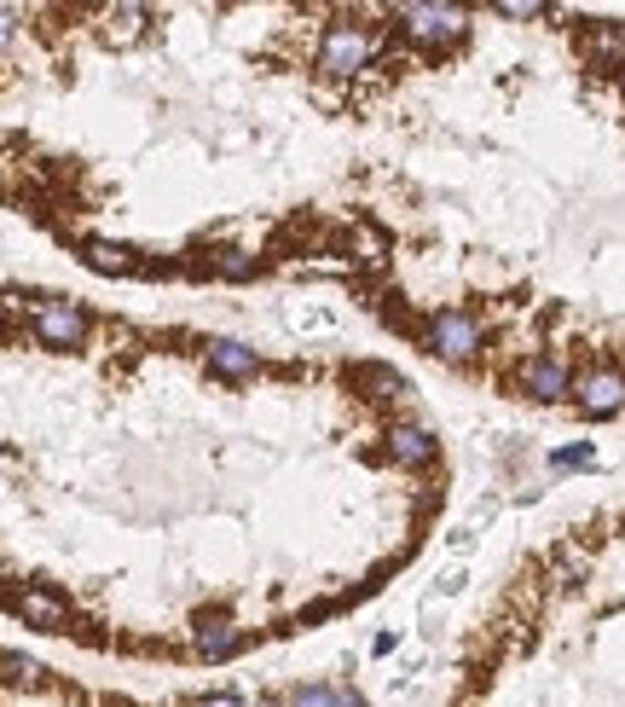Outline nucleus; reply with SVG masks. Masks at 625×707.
I'll return each instance as SVG.
<instances>
[{"mask_svg":"<svg viewBox=\"0 0 625 707\" xmlns=\"http://www.w3.org/2000/svg\"><path fill=\"white\" fill-rule=\"evenodd\" d=\"M429 348L440 354V360H469V354L481 348V325L469 319V314H458V308H447V314H434L429 319Z\"/></svg>","mask_w":625,"mask_h":707,"instance_id":"3","label":"nucleus"},{"mask_svg":"<svg viewBox=\"0 0 625 707\" xmlns=\"http://www.w3.org/2000/svg\"><path fill=\"white\" fill-rule=\"evenodd\" d=\"M354 383L371 389V400H406L411 395V383L400 371H388V366H354Z\"/></svg>","mask_w":625,"mask_h":707,"instance_id":"10","label":"nucleus"},{"mask_svg":"<svg viewBox=\"0 0 625 707\" xmlns=\"http://www.w3.org/2000/svg\"><path fill=\"white\" fill-rule=\"evenodd\" d=\"M434 436H429V429L423 423H395V429H388V459H395V464H406V470H423V464H434Z\"/></svg>","mask_w":625,"mask_h":707,"instance_id":"7","label":"nucleus"},{"mask_svg":"<svg viewBox=\"0 0 625 707\" xmlns=\"http://www.w3.org/2000/svg\"><path fill=\"white\" fill-rule=\"evenodd\" d=\"M244 649V633H232V626H203L197 633V655L203 662H226V655Z\"/></svg>","mask_w":625,"mask_h":707,"instance_id":"13","label":"nucleus"},{"mask_svg":"<svg viewBox=\"0 0 625 707\" xmlns=\"http://www.w3.org/2000/svg\"><path fill=\"white\" fill-rule=\"evenodd\" d=\"M88 262H93L99 273H111V279H122V273H140L134 249H122V244H104V238H93V244H88Z\"/></svg>","mask_w":625,"mask_h":707,"instance_id":"12","label":"nucleus"},{"mask_svg":"<svg viewBox=\"0 0 625 707\" xmlns=\"http://www.w3.org/2000/svg\"><path fill=\"white\" fill-rule=\"evenodd\" d=\"M434 592H440V597H452V592H463V568H452V574H440V580H434Z\"/></svg>","mask_w":625,"mask_h":707,"instance_id":"22","label":"nucleus"},{"mask_svg":"<svg viewBox=\"0 0 625 707\" xmlns=\"http://www.w3.org/2000/svg\"><path fill=\"white\" fill-rule=\"evenodd\" d=\"M521 389L533 400H562V395H573V371L562 360H551V354H533V360H521Z\"/></svg>","mask_w":625,"mask_h":707,"instance_id":"5","label":"nucleus"},{"mask_svg":"<svg viewBox=\"0 0 625 707\" xmlns=\"http://www.w3.org/2000/svg\"><path fill=\"white\" fill-rule=\"evenodd\" d=\"M573 400H580V412L591 418H614L625 412V377L619 371H585V377H573Z\"/></svg>","mask_w":625,"mask_h":707,"instance_id":"4","label":"nucleus"},{"mask_svg":"<svg viewBox=\"0 0 625 707\" xmlns=\"http://www.w3.org/2000/svg\"><path fill=\"white\" fill-rule=\"evenodd\" d=\"M336 707H365V696H354V690H342V696H336Z\"/></svg>","mask_w":625,"mask_h":707,"instance_id":"23","label":"nucleus"},{"mask_svg":"<svg viewBox=\"0 0 625 707\" xmlns=\"http://www.w3.org/2000/svg\"><path fill=\"white\" fill-rule=\"evenodd\" d=\"M208 366L238 383V377H255V371H260V354H255L249 342H215V348H208Z\"/></svg>","mask_w":625,"mask_h":707,"instance_id":"9","label":"nucleus"},{"mask_svg":"<svg viewBox=\"0 0 625 707\" xmlns=\"http://www.w3.org/2000/svg\"><path fill=\"white\" fill-rule=\"evenodd\" d=\"M215 273H226V279H249L255 262L244 256V249H226V256H215Z\"/></svg>","mask_w":625,"mask_h":707,"instance_id":"17","label":"nucleus"},{"mask_svg":"<svg viewBox=\"0 0 625 707\" xmlns=\"http://www.w3.org/2000/svg\"><path fill=\"white\" fill-rule=\"evenodd\" d=\"M7 603L23 615V621H35L47 626V633H64L70 626V609H64V597H52V592H35V586H23V592H7Z\"/></svg>","mask_w":625,"mask_h":707,"instance_id":"8","label":"nucleus"},{"mask_svg":"<svg viewBox=\"0 0 625 707\" xmlns=\"http://www.w3.org/2000/svg\"><path fill=\"white\" fill-rule=\"evenodd\" d=\"M591 464V447H562L551 452V470H585Z\"/></svg>","mask_w":625,"mask_h":707,"instance_id":"18","label":"nucleus"},{"mask_svg":"<svg viewBox=\"0 0 625 707\" xmlns=\"http://www.w3.org/2000/svg\"><path fill=\"white\" fill-rule=\"evenodd\" d=\"M336 696H342L336 685H307V690H296L284 707H336Z\"/></svg>","mask_w":625,"mask_h":707,"instance_id":"16","label":"nucleus"},{"mask_svg":"<svg viewBox=\"0 0 625 707\" xmlns=\"http://www.w3.org/2000/svg\"><path fill=\"white\" fill-rule=\"evenodd\" d=\"M35 337L52 342V348H75L88 337V314L82 308H64V301H52V308L35 314Z\"/></svg>","mask_w":625,"mask_h":707,"instance_id":"6","label":"nucleus"},{"mask_svg":"<svg viewBox=\"0 0 625 707\" xmlns=\"http://www.w3.org/2000/svg\"><path fill=\"white\" fill-rule=\"evenodd\" d=\"M544 574H551L556 586H580V580L591 574V557H585L580 545H556V551H551V568H544Z\"/></svg>","mask_w":625,"mask_h":707,"instance_id":"11","label":"nucleus"},{"mask_svg":"<svg viewBox=\"0 0 625 707\" xmlns=\"http://www.w3.org/2000/svg\"><path fill=\"white\" fill-rule=\"evenodd\" d=\"M7 41H12V18H7V12H0V47H7Z\"/></svg>","mask_w":625,"mask_h":707,"instance_id":"24","label":"nucleus"},{"mask_svg":"<svg viewBox=\"0 0 625 707\" xmlns=\"http://www.w3.org/2000/svg\"><path fill=\"white\" fill-rule=\"evenodd\" d=\"M140 23H145V12H140V7L116 12V35H140Z\"/></svg>","mask_w":625,"mask_h":707,"instance_id":"20","label":"nucleus"},{"mask_svg":"<svg viewBox=\"0 0 625 707\" xmlns=\"http://www.w3.org/2000/svg\"><path fill=\"white\" fill-rule=\"evenodd\" d=\"M400 30L411 41L440 47V41H458L469 30V12L463 7H400Z\"/></svg>","mask_w":625,"mask_h":707,"instance_id":"2","label":"nucleus"},{"mask_svg":"<svg viewBox=\"0 0 625 707\" xmlns=\"http://www.w3.org/2000/svg\"><path fill=\"white\" fill-rule=\"evenodd\" d=\"M371 59H377V35L359 30V23H336V30L325 35V47H319V70L325 75H359Z\"/></svg>","mask_w":625,"mask_h":707,"instance_id":"1","label":"nucleus"},{"mask_svg":"<svg viewBox=\"0 0 625 707\" xmlns=\"http://www.w3.org/2000/svg\"><path fill=\"white\" fill-rule=\"evenodd\" d=\"M186 707H284V701H244V696H197Z\"/></svg>","mask_w":625,"mask_h":707,"instance_id":"19","label":"nucleus"},{"mask_svg":"<svg viewBox=\"0 0 625 707\" xmlns=\"http://www.w3.org/2000/svg\"><path fill=\"white\" fill-rule=\"evenodd\" d=\"M0 678H12V685H41V667L30 662V655L0 649Z\"/></svg>","mask_w":625,"mask_h":707,"instance_id":"14","label":"nucleus"},{"mask_svg":"<svg viewBox=\"0 0 625 707\" xmlns=\"http://www.w3.org/2000/svg\"><path fill=\"white\" fill-rule=\"evenodd\" d=\"M544 7H527V0H504V7H499V18H539Z\"/></svg>","mask_w":625,"mask_h":707,"instance_id":"21","label":"nucleus"},{"mask_svg":"<svg viewBox=\"0 0 625 707\" xmlns=\"http://www.w3.org/2000/svg\"><path fill=\"white\" fill-rule=\"evenodd\" d=\"M591 53L608 59V64H625V35L619 30H591Z\"/></svg>","mask_w":625,"mask_h":707,"instance_id":"15","label":"nucleus"}]
</instances>
